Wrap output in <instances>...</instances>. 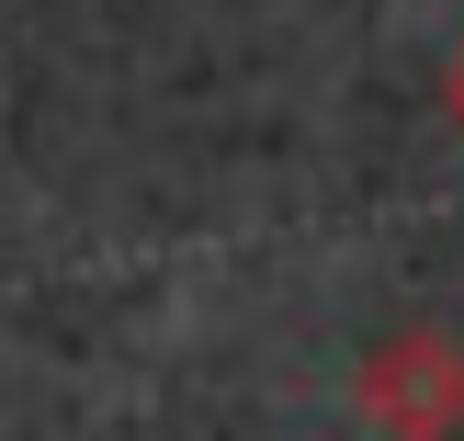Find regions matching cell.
I'll list each match as a JSON object with an SVG mask.
<instances>
[{"mask_svg":"<svg viewBox=\"0 0 464 441\" xmlns=\"http://www.w3.org/2000/svg\"><path fill=\"white\" fill-rule=\"evenodd\" d=\"M352 407L385 441H464V340L453 329H385L352 362Z\"/></svg>","mask_w":464,"mask_h":441,"instance_id":"6da1fadb","label":"cell"},{"mask_svg":"<svg viewBox=\"0 0 464 441\" xmlns=\"http://www.w3.org/2000/svg\"><path fill=\"white\" fill-rule=\"evenodd\" d=\"M442 113H453V136H464V45H453V68H442Z\"/></svg>","mask_w":464,"mask_h":441,"instance_id":"7a4b0ae2","label":"cell"}]
</instances>
